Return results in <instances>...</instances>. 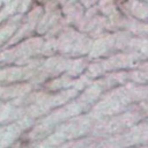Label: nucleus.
<instances>
[]
</instances>
